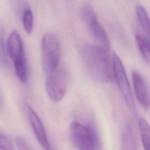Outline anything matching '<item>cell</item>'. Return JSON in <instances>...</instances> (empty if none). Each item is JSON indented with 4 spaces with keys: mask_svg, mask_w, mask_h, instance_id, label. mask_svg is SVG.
<instances>
[{
    "mask_svg": "<svg viewBox=\"0 0 150 150\" xmlns=\"http://www.w3.org/2000/svg\"><path fill=\"white\" fill-rule=\"evenodd\" d=\"M68 82L67 71L63 67H57L56 70L46 75L45 89L50 100L58 102L66 93Z\"/></svg>",
    "mask_w": 150,
    "mask_h": 150,
    "instance_id": "8992f818",
    "label": "cell"
},
{
    "mask_svg": "<svg viewBox=\"0 0 150 150\" xmlns=\"http://www.w3.org/2000/svg\"><path fill=\"white\" fill-rule=\"evenodd\" d=\"M22 23L24 29L28 34H30L33 29V15L30 8H26L23 12Z\"/></svg>",
    "mask_w": 150,
    "mask_h": 150,
    "instance_id": "4fadbf2b",
    "label": "cell"
},
{
    "mask_svg": "<svg viewBox=\"0 0 150 150\" xmlns=\"http://www.w3.org/2000/svg\"><path fill=\"white\" fill-rule=\"evenodd\" d=\"M7 52L13 61L16 74L22 83L28 80L26 59L22 39L16 30L12 31L8 39Z\"/></svg>",
    "mask_w": 150,
    "mask_h": 150,
    "instance_id": "7a4b0ae2",
    "label": "cell"
},
{
    "mask_svg": "<svg viewBox=\"0 0 150 150\" xmlns=\"http://www.w3.org/2000/svg\"><path fill=\"white\" fill-rule=\"evenodd\" d=\"M1 101H2V97H1V91H0V105L1 104Z\"/></svg>",
    "mask_w": 150,
    "mask_h": 150,
    "instance_id": "ac0fdd59",
    "label": "cell"
},
{
    "mask_svg": "<svg viewBox=\"0 0 150 150\" xmlns=\"http://www.w3.org/2000/svg\"><path fill=\"white\" fill-rule=\"evenodd\" d=\"M122 141L123 145L125 146H129V149H132L131 146H135L136 145V141L134 138V133L129 127L127 128L123 134Z\"/></svg>",
    "mask_w": 150,
    "mask_h": 150,
    "instance_id": "9a60e30c",
    "label": "cell"
},
{
    "mask_svg": "<svg viewBox=\"0 0 150 150\" xmlns=\"http://www.w3.org/2000/svg\"><path fill=\"white\" fill-rule=\"evenodd\" d=\"M135 39L137 46L140 53L145 60L149 63L150 60V43L149 38L148 37H144L142 35L137 34L135 35Z\"/></svg>",
    "mask_w": 150,
    "mask_h": 150,
    "instance_id": "8fae6325",
    "label": "cell"
},
{
    "mask_svg": "<svg viewBox=\"0 0 150 150\" xmlns=\"http://www.w3.org/2000/svg\"><path fill=\"white\" fill-rule=\"evenodd\" d=\"M112 72L117 83L118 88L124 97L127 105L131 109H134V101L123 63L115 52L112 54Z\"/></svg>",
    "mask_w": 150,
    "mask_h": 150,
    "instance_id": "52a82bcc",
    "label": "cell"
},
{
    "mask_svg": "<svg viewBox=\"0 0 150 150\" xmlns=\"http://www.w3.org/2000/svg\"><path fill=\"white\" fill-rule=\"evenodd\" d=\"M13 144L9 138L0 132V149H13Z\"/></svg>",
    "mask_w": 150,
    "mask_h": 150,
    "instance_id": "2e32d148",
    "label": "cell"
},
{
    "mask_svg": "<svg viewBox=\"0 0 150 150\" xmlns=\"http://www.w3.org/2000/svg\"><path fill=\"white\" fill-rule=\"evenodd\" d=\"M136 14L140 26L146 36L149 38V21L146 11L143 6L138 5L136 7Z\"/></svg>",
    "mask_w": 150,
    "mask_h": 150,
    "instance_id": "30bf717a",
    "label": "cell"
},
{
    "mask_svg": "<svg viewBox=\"0 0 150 150\" xmlns=\"http://www.w3.org/2000/svg\"><path fill=\"white\" fill-rule=\"evenodd\" d=\"M138 128L143 146L144 149H148L149 147V125L146 120L143 118L139 119Z\"/></svg>",
    "mask_w": 150,
    "mask_h": 150,
    "instance_id": "7c38bea8",
    "label": "cell"
},
{
    "mask_svg": "<svg viewBox=\"0 0 150 150\" xmlns=\"http://www.w3.org/2000/svg\"><path fill=\"white\" fill-rule=\"evenodd\" d=\"M134 91L139 104L145 109L149 107V94L148 87L141 74L136 71L132 73Z\"/></svg>",
    "mask_w": 150,
    "mask_h": 150,
    "instance_id": "9c48e42d",
    "label": "cell"
},
{
    "mask_svg": "<svg viewBox=\"0 0 150 150\" xmlns=\"http://www.w3.org/2000/svg\"><path fill=\"white\" fill-rule=\"evenodd\" d=\"M15 144L17 148L21 150L32 149L28 142L22 137H17L15 138Z\"/></svg>",
    "mask_w": 150,
    "mask_h": 150,
    "instance_id": "e0dca14e",
    "label": "cell"
},
{
    "mask_svg": "<svg viewBox=\"0 0 150 150\" xmlns=\"http://www.w3.org/2000/svg\"><path fill=\"white\" fill-rule=\"evenodd\" d=\"M81 16L94 40L98 45L107 50L110 49V42L103 26L98 20L93 7L88 4H84L81 9Z\"/></svg>",
    "mask_w": 150,
    "mask_h": 150,
    "instance_id": "277c9868",
    "label": "cell"
},
{
    "mask_svg": "<svg viewBox=\"0 0 150 150\" xmlns=\"http://www.w3.org/2000/svg\"><path fill=\"white\" fill-rule=\"evenodd\" d=\"M26 108L30 124L38 141L44 149H50V143L40 118L29 105L27 104Z\"/></svg>",
    "mask_w": 150,
    "mask_h": 150,
    "instance_id": "ba28073f",
    "label": "cell"
},
{
    "mask_svg": "<svg viewBox=\"0 0 150 150\" xmlns=\"http://www.w3.org/2000/svg\"><path fill=\"white\" fill-rule=\"evenodd\" d=\"M6 48L3 35L0 32V68L2 69H6L8 66Z\"/></svg>",
    "mask_w": 150,
    "mask_h": 150,
    "instance_id": "5bb4252c",
    "label": "cell"
},
{
    "mask_svg": "<svg viewBox=\"0 0 150 150\" xmlns=\"http://www.w3.org/2000/svg\"><path fill=\"white\" fill-rule=\"evenodd\" d=\"M42 63L46 74L53 72L59 66L60 59L59 39L53 33L43 35L41 42Z\"/></svg>",
    "mask_w": 150,
    "mask_h": 150,
    "instance_id": "3957f363",
    "label": "cell"
},
{
    "mask_svg": "<svg viewBox=\"0 0 150 150\" xmlns=\"http://www.w3.org/2000/svg\"><path fill=\"white\" fill-rule=\"evenodd\" d=\"M69 135L73 144L80 149H94L98 144L94 130L89 125L73 121L69 127Z\"/></svg>",
    "mask_w": 150,
    "mask_h": 150,
    "instance_id": "5b68a950",
    "label": "cell"
},
{
    "mask_svg": "<svg viewBox=\"0 0 150 150\" xmlns=\"http://www.w3.org/2000/svg\"><path fill=\"white\" fill-rule=\"evenodd\" d=\"M108 50L98 45L86 44L81 49V56L85 67L90 76L101 83L112 81L113 74L112 62Z\"/></svg>",
    "mask_w": 150,
    "mask_h": 150,
    "instance_id": "6da1fadb",
    "label": "cell"
}]
</instances>
